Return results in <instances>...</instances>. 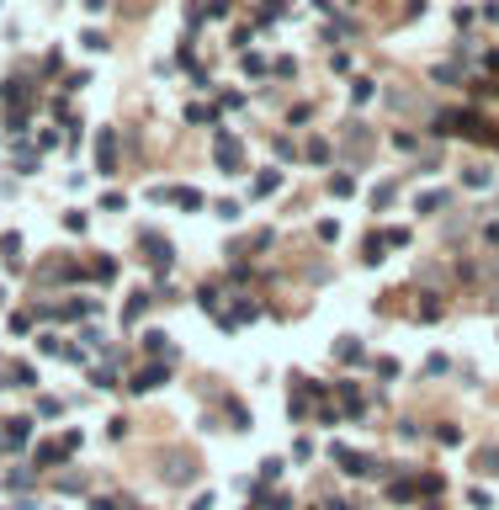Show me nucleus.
Instances as JSON below:
<instances>
[{
  "instance_id": "obj_1",
  "label": "nucleus",
  "mask_w": 499,
  "mask_h": 510,
  "mask_svg": "<svg viewBox=\"0 0 499 510\" xmlns=\"http://www.w3.org/2000/svg\"><path fill=\"white\" fill-rule=\"evenodd\" d=\"M96 165H101V176H117V138H112V128L96 138Z\"/></svg>"
},
{
  "instance_id": "obj_2",
  "label": "nucleus",
  "mask_w": 499,
  "mask_h": 510,
  "mask_svg": "<svg viewBox=\"0 0 499 510\" xmlns=\"http://www.w3.org/2000/svg\"><path fill=\"white\" fill-rule=\"evenodd\" d=\"M218 165H223L228 176H239V144L228 133H218Z\"/></svg>"
},
{
  "instance_id": "obj_3",
  "label": "nucleus",
  "mask_w": 499,
  "mask_h": 510,
  "mask_svg": "<svg viewBox=\"0 0 499 510\" xmlns=\"http://www.w3.org/2000/svg\"><path fill=\"white\" fill-rule=\"evenodd\" d=\"M27 425H32V420H11V425H6V436H0V447H6V452H16V447L27 441Z\"/></svg>"
},
{
  "instance_id": "obj_4",
  "label": "nucleus",
  "mask_w": 499,
  "mask_h": 510,
  "mask_svg": "<svg viewBox=\"0 0 499 510\" xmlns=\"http://www.w3.org/2000/svg\"><path fill=\"white\" fill-rule=\"evenodd\" d=\"M276 186H282V170H261L255 186H249V197H266V192H276Z\"/></svg>"
},
{
  "instance_id": "obj_5",
  "label": "nucleus",
  "mask_w": 499,
  "mask_h": 510,
  "mask_svg": "<svg viewBox=\"0 0 499 510\" xmlns=\"http://www.w3.org/2000/svg\"><path fill=\"white\" fill-rule=\"evenodd\" d=\"M160 383H165V367H143V372L133 377V388H138V393L143 388H160Z\"/></svg>"
},
{
  "instance_id": "obj_6",
  "label": "nucleus",
  "mask_w": 499,
  "mask_h": 510,
  "mask_svg": "<svg viewBox=\"0 0 499 510\" xmlns=\"http://www.w3.org/2000/svg\"><path fill=\"white\" fill-rule=\"evenodd\" d=\"M6 377H11V388H32V367H11V372H6Z\"/></svg>"
},
{
  "instance_id": "obj_7",
  "label": "nucleus",
  "mask_w": 499,
  "mask_h": 510,
  "mask_svg": "<svg viewBox=\"0 0 499 510\" xmlns=\"http://www.w3.org/2000/svg\"><path fill=\"white\" fill-rule=\"evenodd\" d=\"M330 192H335V197H351V192H356V181H351V176H335Z\"/></svg>"
},
{
  "instance_id": "obj_8",
  "label": "nucleus",
  "mask_w": 499,
  "mask_h": 510,
  "mask_svg": "<svg viewBox=\"0 0 499 510\" xmlns=\"http://www.w3.org/2000/svg\"><path fill=\"white\" fill-rule=\"evenodd\" d=\"M101 207H107V213H122V207H128V197H122V192H107V197H101Z\"/></svg>"
},
{
  "instance_id": "obj_9",
  "label": "nucleus",
  "mask_w": 499,
  "mask_h": 510,
  "mask_svg": "<svg viewBox=\"0 0 499 510\" xmlns=\"http://www.w3.org/2000/svg\"><path fill=\"white\" fill-rule=\"evenodd\" d=\"M85 11H107V0H85Z\"/></svg>"
}]
</instances>
